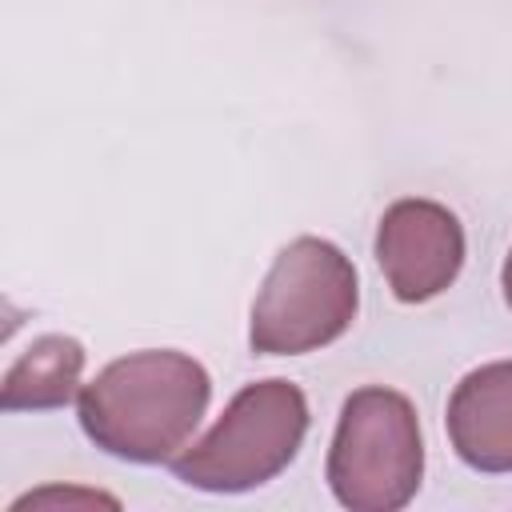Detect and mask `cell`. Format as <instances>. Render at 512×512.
I'll return each instance as SVG.
<instances>
[{"mask_svg":"<svg viewBox=\"0 0 512 512\" xmlns=\"http://www.w3.org/2000/svg\"><path fill=\"white\" fill-rule=\"evenodd\" d=\"M376 264L404 304L440 296L464 264V228L436 200H396L376 228Z\"/></svg>","mask_w":512,"mask_h":512,"instance_id":"5","label":"cell"},{"mask_svg":"<svg viewBox=\"0 0 512 512\" xmlns=\"http://www.w3.org/2000/svg\"><path fill=\"white\" fill-rule=\"evenodd\" d=\"M448 436L476 472H512V360L472 368L448 400Z\"/></svg>","mask_w":512,"mask_h":512,"instance_id":"6","label":"cell"},{"mask_svg":"<svg viewBox=\"0 0 512 512\" xmlns=\"http://www.w3.org/2000/svg\"><path fill=\"white\" fill-rule=\"evenodd\" d=\"M360 308L352 260L320 240L296 236L284 244L256 292L248 344L264 356H300L340 340Z\"/></svg>","mask_w":512,"mask_h":512,"instance_id":"2","label":"cell"},{"mask_svg":"<svg viewBox=\"0 0 512 512\" xmlns=\"http://www.w3.org/2000/svg\"><path fill=\"white\" fill-rule=\"evenodd\" d=\"M304 432V392L292 380H260L232 396L224 416L172 460V472L200 492H248L296 460Z\"/></svg>","mask_w":512,"mask_h":512,"instance_id":"3","label":"cell"},{"mask_svg":"<svg viewBox=\"0 0 512 512\" xmlns=\"http://www.w3.org/2000/svg\"><path fill=\"white\" fill-rule=\"evenodd\" d=\"M424 476V440L416 408L384 384L356 388L328 448V488L352 512L404 508Z\"/></svg>","mask_w":512,"mask_h":512,"instance_id":"4","label":"cell"},{"mask_svg":"<svg viewBox=\"0 0 512 512\" xmlns=\"http://www.w3.org/2000/svg\"><path fill=\"white\" fill-rule=\"evenodd\" d=\"M80 376H84L80 340H72V336H40L4 372L0 404H4V412L60 408L80 392Z\"/></svg>","mask_w":512,"mask_h":512,"instance_id":"7","label":"cell"},{"mask_svg":"<svg viewBox=\"0 0 512 512\" xmlns=\"http://www.w3.org/2000/svg\"><path fill=\"white\" fill-rule=\"evenodd\" d=\"M212 396L200 360L144 348L112 360L80 388V424L96 448L132 464L176 460Z\"/></svg>","mask_w":512,"mask_h":512,"instance_id":"1","label":"cell"},{"mask_svg":"<svg viewBox=\"0 0 512 512\" xmlns=\"http://www.w3.org/2000/svg\"><path fill=\"white\" fill-rule=\"evenodd\" d=\"M500 288H504V300H508V308H512V252H508V260H504V272H500Z\"/></svg>","mask_w":512,"mask_h":512,"instance_id":"8","label":"cell"}]
</instances>
